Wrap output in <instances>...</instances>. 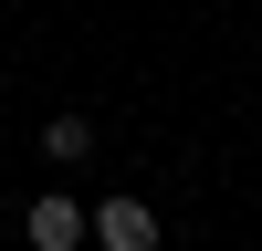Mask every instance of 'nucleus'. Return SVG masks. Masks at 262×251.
I'll use <instances>...</instances> for the list:
<instances>
[{
    "mask_svg": "<svg viewBox=\"0 0 262 251\" xmlns=\"http://www.w3.org/2000/svg\"><path fill=\"white\" fill-rule=\"evenodd\" d=\"M21 241H32V251H84V241H95V209H84V199H32V209H21Z\"/></svg>",
    "mask_w": 262,
    "mask_h": 251,
    "instance_id": "obj_1",
    "label": "nucleus"
},
{
    "mask_svg": "<svg viewBox=\"0 0 262 251\" xmlns=\"http://www.w3.org/2000/svg\"><path fill=\"white\" fill-rule=\"evenodd\" d=\"M95 241L105 251H158V209L147 199H95Z\"/></svg>",
    "mask_w": 262,
    "mask_h": 251,
    "instance_id": "obj_2",
    "label": "nucleus"
},
{
    "mask_svg": "<svg viewBox=\"0 0 262 251\" xmlns=\"http://www.w3.org/2000/svg\"><path fill=\"white\" fill-rule=\"evenodd\" d=\"M42 146H53V157H95V115H53Z\"/></svg>",
    "mask_w": 262,
    "mask_h": 251,
    "instance_id": "obj_3",
    "label": "nucleus"
}]
</instances>
